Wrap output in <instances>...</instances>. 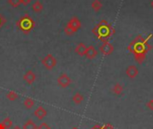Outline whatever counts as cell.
<instances>
[{
  "label": "cell",
  "mask_w": 153,
  "mask_h": 129,
  "mask_svg": "<svg viewBox=\"0 0 153 129\" xmlns=\"http://www.w3.org/2000/svg\"><path fill=\"white\" fill-rule=\"evenodd\" d=\"M148 40H143L142 36H138L134 41L131 42V44L128 47V49L130 52L134 53L135 56V60L141 64L145 59V55L148 52V50L152 48L148 43Z\"/></svg>",
  "instance_id": "obj_1"
},
{
  "label": "cell",
  "mask_w": 153,
  "mask_h": 129,
  "mask_svg": "<svg viewBox=\"0 0 153 129\" xmlns=\"http://www.w3.org/2000/svg\"><path fill=\"white\" fill-rule=\"evenodd\" d=\"M92 32L100 40L103 42L107 41V40L115 33V30L106 20H102L92 29Z\"/></svg>",
  "instance_id": "obj_2"
},
{
  "label": "cell",
  "mask_w": 153,
  "mask_h": 129,
  "mask_svg": "<svg viewBox=\"0 0 153 129\" xmlns=\"http://www.w3.org/2000/svg\"><path fill=\"white\" fill-rule=\"evenodd\" d=\"M15 25L20 31H22L24 34H29L34 29L35 22L30 14L24 13L22 16L19 18V20L16 21Z\"/></svg>",
  "instance_id": "obj_3"
},
{
  "label": "cell",
  "mask_w": 153,
  "mask_h": 129,
  "mask_svg": "<svg viewBox=\"0 0 153 129\" xmlns=\"http://www.w3.org/2000/svg\"><path fill=\"white\" fill-rule=\"evenodd\" d=\"M81 27H82V22L80 19L76 16H74L67 22L65 27L64 28V31L66 35L71 36L74 34L76 31H78Z\"/></svg>",
  "instance_id": "obj_4"
},
{
  "label": "cell",
  "mask_w": 153,
  "mask_h": 129,
  "mask_svg": "<svg viewBox=\"0 0 153 129\" xmlns=\"http://www.w3.org/2000/svg\"><path fill=\"white\" fill-rule=\"evenodd\" d=\"M41 63L46 67V69L52 70L56 66L57 61L52 54H48L45 57H43V59L41 60Z\"/></svg>",
  "instance_id": "obj_5"
},
{
  "label": "cell",
  "mask_w": 153,
  "mask_h": 129,
  "mask_svg": "<svg viewBox=\"0 0 153 129\" xmlns=\"http://www.w3.org/2000/svg\"><path fill=\"white\" fill-rule=\"evenodd\" d=\"M100 51L104 56H109L114 52V46L108 40L103 41L102 45L100 47Z\"/></svg>",
  "instance_id": "obj_6"
},
{
  "label": "cell",
  "mask_w": 153,
  "mask_h": 129,
  "mask_svg": "<svg viewBox=\"0 0 153 129\" xmlns=\"http://www.w3.org/2000/svg\"><path fill=\"white\" fill-rule=\"evenodd\" d=\"M57 84L63 87V88H66L68 87L71 84H72V79L66 75V74H62L59 75V77L57 78Z\"/></svg>",
  "instance_id": "obj_7"
},
{
  "label": "cell",
  "mask_w": 153,
  "mask_h": 129,
  "mask_svg": "<svg viewBox=\"0 0 153 129\" xmlns=\"http://www.w3.org/2000/svg\"><path fill=\"white\" fill-rule=\"evenodd\" d=\"M23 80L26 82L27 84L31 85L35 82V80H36V75H35V73L32 70H28L24 74V75H23Z\"/></svg>",
  "instance_id": "obj_8"
},
{
  "label": "cell",
  "mask_w": 153,
  "mask_h": 129,
  "mask_svg": "<svg viewBox=\"0 0 153 129\" xmlns=\"http://www.w3.org/2000/svg\"><path fill=\"white\" fill-rule=\"evenodd\" d=\"M126 75H127L129 78L134 79V78H135V77L138 75V74H139V70H138V68H137V66H136L131 65V66H129L126 68Z\"/></svg>",
  "instance_id": "obj_9"
},
{
  "label": "cell",
  "mask_w": 153,
  "mask_h": 129,
  "mask_svg": "<svg viewBox=\"0 0 153 129\" xmlns=\"http://www.w3.org/2000/svg\"><path fill=\"white\" fill-rule=\"evenodd\" d=\"M98 56V50L95 48L94 46H89L86 48V52H85V57L88 59H93Z\"/></svg>",
  "instance_id": "obj_10"
},
{
  "label": "cell",
  "mask_w": 153,
  "mask_h": 129,
  "mask_svg": "<svg viewBox=\"0 0 153 129\" xmlns=\"http://www.w3.org/2000/svg\"><path fill=\"white\" fill-rule=\"evenodd\" d=\"M48 115V112L47 110L42 107V106H39L36 109V110L34 111V116L39 119V120H42L44 118H46V116Z\"/></svg>",
  "instance_id": "obj_11"
},
{
  "label": "cell",
  "mask_w": 153,
  "mask_h": 129,
  "mask_svg": "<svg viewBox=\"0 0 153 129\" xmlns=\"http://www.w3.org/2000/svg\"><path fill=\"white\" fill-rule=\"evenodd\" d=\"M86 48H87V47L85 46V44L82 43V42H81V43H79V44L75 47L74 51H75V53L78 54L79 56H85Z\"/></svg>",
  "instance_id": "obj_12"
},
{
  "label": "cell",
  "mask_w": 153,
  "mask_h": 129,
  "mask_svg": "<svg viewBox=\"0 0 153 129\" xmlns=\"http://www.w3.org/2000/svg\"><path fill=\"white\" fill-rule=\"evenodd\" d=\"M44 6H43V4L39 1V0H36L33 2L32 5H31V9L34 13H40L42 12Z\"/></svg>",
  "instance_id": "obj_13"
},
{
  "label": "cell",
  "mask_w": 153,
  "mask_h": 129,
  "mask_svg": "<svg viewBox=\"0 0 153 129\" xmlns=\"http://www.w3.org/2000/svg\"><path fill=\"white\" fill-rule=\"evenodd\" d=\"M123 91H124V87H123L120 84H116L112 87V89H111V92H112L114 94H116V95H120V94H122Z\"/></svg>",
  "instance_id": "obj_14"
},
{
  "label": "cell",
  "mask_w": 153,
  "mask_h": 129,
  "mask_svg": "<svg viewBox=\"0 0 153 129\" xmlns=\"http://www.w3.org/2000/svg\"><path fill=\"white\" fill-rule=\"evenodd\" d=\"M102 6H103V4H102V2L100 0H93L92 3H91V8L95 12L100 11Z\"/></svg>",
  "instance_id": "obj_15"
},
{
  "label": "cell",
  "mask_w": 153,
  "mask_h": 129,
  "mask_svg": "<svg viewBox=\"0 0 153 129\" xmlns=\"http://www.w3.org/2000/svg\"><path fill=\"white\" fill-rule=\"evenodd\" d=\"M22 129H38V126L32 119H29L24 123Z\"/></svg>",
  "instance_id": "obj_16"
},
{
  "label": "cell",
  "mask_w": 153,
  "mask_h": 129,
  "mask_svg": "<svg viewBox=\"0 0 153 129\" xmlns=\"http://www.w3.org/2000/svg\"><path fill=\"white\" fill-rule=\"evenodd\" d=\"M83 100H84V98H83L82 94L80 93V92L75 93V94L74 95V97H73V101H74L76 105L81 104V103L83 101Z\"/></svg>",
  "instance_id": "obj_17"
},
{
  "label": "cell",
  "mask_w": 153,
  "mask_h": 129,
  "mask_svg": "<svg viewBox=\"0 0 153 129\" xmlns=\"http://www.w3.org/2000/svg\"><path fill=\"white\" fill-rule=\"evenodd\" d=\"M23 105H24V107L26 108V109H31V108H33L34 107V105H35V101H34V100L33 99H31V98H26L25 100H24V101H23Z\"/></svg>",
  "instance_id": "obj_18"
},
{
  "label": "cell",
  "mask_w": 153,
  "mask_h": 129,
  "mask_svg": "<svg viewBox=\"0 0 153 129\" xmlns=\"http://www.w3.org/2000/svg\"><path fill=\"white\" fill-rule=\"evenodd\" d=\"M1 124L3 125V127L5 129H10L13 128V121L11 120V119L9 118H5L2 122Z\"/></svg>",
  "instance_id": "obj_19"
},
{
  "label": "cell",
  "mask_w": 153,
  "mask_h": 129,
  "mask_svg": "<svg viewBox=\"0 0 153 129\" xmlns=\"http://www.w3.org/2000/svg\"><path fill=\"white\" fill-rule=\"evenodd\" d=\"M18 93H16L15 92H13V91H10V92H8L7 93H6V98L9 100V101H15V100H17L18 99Z\"/></svg>",
  "instance_id": "obj_20"
},
{
  "label": "cell",
  "mask_w": 153,
  "mask_h": 129,
  "mask_svg": "<svg viewBox=\"0 0 153 129\" xmlns=\"http://www.w3.org/2000/svg\"><path fill=\"white\" fill-rule=\"evenodd\" d=\"M7 3L13 8L18 7L21 4V0H7Z\"/></svg>",
  "instance_id": "obj_21"
},
{
  "label": "cell",
  "mask_w": 153,
  "mask_h": 129,
  "mask_svg": "<svg viewBox=\"0 0 153 129\" xmlns=\"http://www.w3.org/2000/svg\"><path fill=\"white\" fill-rule=\"evenodd\" d=\"M5 22H6V19H5V17L0 13V29H2V27L5 24Z\"/></svg>",
  "instance_id": "obj_22"
},
{
  "label": "cell",
  "mask_w": 153,
  "mask_h": 129,
  "mask_svg": "<svg viewBox=\"0 0 153 129\" xmlns=\"http://www.w3.org/2000/svg\"><path fill=\"white\" fill-rule=\"evenodd\" d=\"M38 129H51L50 127L46 123V122H42L39 126H38Z\"/></svg>",
  "instance_id": "obj_23"
},
{
  "label": "cell",
  "mask_w": 153,
  "mask_h": 129,
  "mask_svg": "<svg viewBox=\"0 0 153 129\" xmlns=\"http://www.w3.org/2000/svg\"><path fill=\"white\" fill-rule=\"evenodd\" d=\"M146 107L151 110H153V100H150L147 103H146Z\"/></svg>",
  "instance_id": "obj_24"
},
{
  "label": "cell",
  "mask_w": 153,
  "mask_h": 129,
  "mask_svg": "<svg viewBox=\"0 0 153 129\" xmlns=\"http://www.w3.org/2000/svg\"><path fill=\"white\" fill-rule=\"evenodd\" d=\"M101 129H113V126L110 124H106L104 126H101Z\"/></svg>",
  "instance_id": "obj_25"
},
{
  "label": "cell",
  "mask_w": 153,
  "mask_h": 129,
  "mask_svg": "<svg viewBox=\"0 0 153 129\" xmlns=\"http://www.w3.org/2000/svg\"><path fill=\"white\" fill-rule=\"evenodd\" d=\"M30 2H31V0H21V4L23 5H28Z\"/></svg>",
  "instance_id": "obj_26"
},
{
  "label": "cell",
  "mask_w": 153,
  "mask_h": 129,
  "mask_svg": "<svg viewBox=\"0 0 153 129\" xmlns=\"http://www.w3.org/2000/svg\"><path fill=\"white\" fill-rule=\"evenodd\" d=\"M91 129H101V126H100V125H96V126H94V127H93Z\"/></svg>",
  "instance_id": "obj_27"
},
{
  "label": "cell",
  "mask_w": 153,
  "mask_h": 129,
  "mask_svg": "<svg viewBox=\"0 0 153 129\" xmlns=\"http://www.w3.org/2000/svg\"><path fill=\"white\" fill-rule=\"evenodd\" d=\"M12 129H22L19 126H14V127H13L12 128Z\"/></svg>",
  "instance_id": "obj_28"
},
{
  "label": "cell",
  "mask_w": 153,
  "mask_h": 129,
  "mask_svg": "<svg viewBox=\"0 0 153 129\" xmlns=\"http://www.w3.org/2000/svg\"><path fill=\"white\" fill-rule=\"evenodd\" d=\"M151 6L152 7V9H153V0H152V2H151Z\"/></svg>",
  "instance_id": "obj_29"
},
{
  "label": "cell",
  "mask_w": 153,
  "mask_h": 129,
  "mask_svg": "<svg viewBox=\"0 0 153 129\" xmlns=\"http://www.w3.org/2000/svg\"><path fill=\"white\" fill-rule=\"evenodd\" d=\"M72 129H78V128H73Z\"/></svg>",
  "instance_id": "obj_30"
}]
</instances>
